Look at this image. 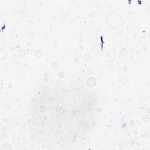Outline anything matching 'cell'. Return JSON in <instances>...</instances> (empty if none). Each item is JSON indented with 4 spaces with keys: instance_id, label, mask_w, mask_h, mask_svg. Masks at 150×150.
Returning a JSON list of instances; mask_svg holds the SVG:
<instances>
[{
    "instance_id": "6da1fadb",
    "label": "cell",
    "mask_w": 150,
    "mask_h": 150,
    "mask_svg": "<svg viewBox=\"0 0 150 150\" xmlns=\"http://www.w3.org/2000/svg\"><path fill=\"white\" fill-rule=\"evenodd\" d=\"M97 107L96 92L80 82L45 83L30 101L31 132L46 148L79 146L96 126Z\"/></svg>"
}]
</instances>
